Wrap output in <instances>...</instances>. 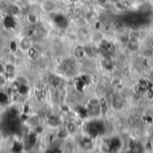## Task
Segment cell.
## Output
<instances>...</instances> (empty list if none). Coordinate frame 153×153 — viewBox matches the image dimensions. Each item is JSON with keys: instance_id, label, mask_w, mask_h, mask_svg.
<instances>
[{"instance_id": "1", "label": "cell", "mask_w": 153, "mask_h": 153, "mask_svg": "<svg viewBox=\"0 0 153 153\" xmlns=\"http://www.w3.org/2000/svg\"><path fill=\"white\" fill-rule=\"evenodd\" d=\"M18 46H19V50L26 53L32 47V41L29 37H22L18 42Z\"/></svg>"}, {"instance_id": "2", "label": "cell", "mask_w": 153, "mask_h": 153, "mask_svg": "<svg viewBox=\"0 0 153 153\" xmlns=\"http://www.w3.org/2000/svg\"><path fill=\"white\" fill-rule=\"evenodd\" d=\"M56 3L52 0H44L41 2L40 4V8L41 10L44 12V13H52L55 8H56Z\"/></svg>"}, {"instance_id": "3", "label": "cell", "mask_w": 153, "mask_h": 153, "mask_svg": "<svg viewBox=\"0 0 153 153\" xmlns=\"http://www.w3.org/2000/svg\"><path fill=\"white\" fill-rule=\"evenodd\" d=\"M3 25L7 30L14 29V27L16 25V22H15L13 15L8 13L6 16H4V18L3 19Z\"/></svg>"}, {"instance_id": "4", "label": "cell", "mask_w": 153, "mask_h": 153, "mask_svg": "<svg viewBox=\"0 0 153 153\" xmlns=\"http://www.w3.org/2000/svg\"><path fill=\"white\" fill-rule=\"evenodd\" d=\"M52 20L60 28H65L67 26V24H68L66 18L64 15H62V14L55 13L54 14V17L52 18Z\"/></svg>"}, {"instance_id": "5", "label": "cell", "mask_w": 153, "mask_h": 153, "mask_svg": "<svg viewBox=\"0 0 153 153\" xmlns=\"http://www.w3.org/2000/svg\"><path fill=\"white\" fill-rule=\"evenodd\" d=\"M4 74L7 78H12L15 74V66L13 63H6L4 65Z\"/></svg>"}, {"instance_id": "6", "label": "cell", "mask_w": 153, "mask_h": 153, "mask_svg": "<svg viewBox=\"0 0 153 153\" xmlns=\"http://www.w3.org/2000/svg\"><path fill=\"white\" fill-rule=\"evenodd\" d=\"M25 20L26 22L30 24V25H32V26H35L39 23V16L34 13H26L25 15Z\"/></svg>"}, {"instance_id": "7", "label": "cell", "mask_w": 153, "mask_h": 153, "mask_svg": "<svg viewBox=\"0 0 153 153\" xmlns=\"http://www.w3.org/2000/svg\"><path fill=\"white\" fill-rule=\"evenodd\" d=\"M26 55L28 56V58L31 61H36L38 60L39 56V51L37 48L35 47H31L27 52H26Z\"/></svg>"}, {"instance_id": "8", "label": "cell", "mask_w": 153, "mask_h": 153, "mask_svg": "<svg viewBox=\"0 0 153 153\" xmlns=\"http://www.w3.org/2000/svg\"><path fill=\"white\" fill-rule=\"evenodd\" d=\"M112 106L115 109H120L124 106V100L120 95L116 94L112 100Z\"/></svg>"}, {"instance_id": "9", "label": "cell", "mask_w": 153, "mask_h": 153, "mask_svg": "<svg viewBox=\"0 0 153 153\" xmlns=\"http://www.w3.org/2000/svg\"><path fill=\"white\" fill-rule=\"evenodd\" d=\"M101 49L103 50V52L107 55L112 54L115 51V47L113 44L108 42V41H103L101 43Z\"/></svg>"}, {"instance_id": "10", "label": "cell", "mask_w": 153, "mask_h": 153, "mask_svg": "<svg viewBox=\"0 0 153 153\" xmlns=\"http://www.w3.org/2000/svg\"><path fill=\"white\" fill-rule=\"evenodd\" d=\"M26 143H28V145L30 147L35 146V144L37 143V134L35 132H31V133L28 134L26 136Z\"/></svg>"}, {"instance_id": "11", "label": "cell", "mask_w": 153, "mask_h": 153, "mask_svg": "<svg viewBox=\"0 0 153 153\" xmlns=\"http://www.w3.org/2000/svg\"><path fill=\"white\" fill-rule=\"evenodd\" d=\"M29 91H30V88H29L28 84L20 82L18 90H17V93L21 96H26L29 94Z\"/></svg>"}, {"instance_id": "12", "label": "cell", "mask_w": 153, "mask_h": 153, "mask_svg": "<svg viewBox=\"0 0 153 153\" xmlns=\"http://www.w3.org/2000/svg\"><path fill=\"white\" fill-rule=\"evenodd\" d=\"M121 142L117 138H114L109 142V152H115L120 148Z\"/></svg>"}, {"instance_id": "13", "label": "cell", "mask_w": 153, "mask_h": 153, "mask_svg": "<svg viewBox=\"0 0 153 153\" xmlns=\"http://www.w3.org/2000/svg\"><path fill=\"white\" fill-rule=\"evenodd\" d=\"M63 69L65 70V72L68 73V72H72L74 70V63L71 60V59H68V60H65L63 65Z\"/></svg>"}, {"instance_id": "14", "label": "cell", "mask_w": 153, "mask_h": 153, "mask_svg": "<svg viewBox=\"0 0 153 153\" xmlns=\"http://www.w3.org/2000/svg\"><path fill=\"white\" fill-rule=\"evenodd\" d=\"M48 125H49L50 126L56 127V126H59L60 121H59V119H58V117H56V116H51V117H48Z\"/></svg>"}, {"instance_id": "15", "label": "cell", "mask_w": 153, "mask_h": 153, "mask_svg": "<svg viewBox=\"0 0 153 153\" xmlns=\"http://www.w3.org/2000/svg\"><path fill=\"white\" fill-rule=\"evenodd\" d=\"M19 114V109L16 107H10L7 109V116L11 118H14L18 116Z\"/></svg>"}, {"instance_id": "16", "label": "cell", "mask_w": 153, "mask_h": 153, "mask_svg": "<svg viewBox=\"0 0 153 153\" xmlns=\"http://www.w3.org/2000/svg\"><path fill=\"white\" fill-rule=\"evenodd\" d=\"M23 150V144L20 142H14L12 145V151L14 152H20Z\"/></svg>"}, {"instance_id": "17", "label": "cell", "mask_w": 153, "mask_h": 153, "mask_svg": "<svg viewBox=\"0 0 153 153\" xmlns=\"http://www.w3.org/2000/svg\"><path fill=\"white\" fill-rule=\"evenodd\" d=\"M84 53H85L84 48H82V47H80V46L79 47H76L75 49H74V52L75 57H77V58H82L84 56Z\"/></svg>"}, {"instance_id": "18", "label": "cell", "mask_w": 153, "mask_h": 153, "mask_svg": "<svg viewBox=\"0 0 153 153\" xmlns=\"http://www.w3.org/2000/svg\"><path fill=\"white\" fill-rule=\"evenodd\" d=\"M128 47L131 50H137L139 48V43L137 39H130L128 41Z\"/></svg>"}, {"instance_id": "19", "label": "cell", "mask_w": 153, "mask_h": 153, "mask_svg": "<svg viewBox=\"0 0 153 153\" xmlns=\"http://www.w3.org/2000/svg\"><path fill=\"white\" fill-rule=\"evenodd\" d=\"M66 130H67L68 134H74V133L76 132V130H77L76 125H75L74 123H73V122H70V123L67 125V126H66Z\"/></svg>"}, {"instance_id": "20", "label": "cell", "mask_w": 153, "mask_h": 153, "mask_svg": "<svg viewBox=\"0 0 153 153\" xmlns=\"http://www.w3.org/2000/svg\"><path fill=\"white\" fill-rule=\"evenodd\" d=\"M9 49L12 53H15L17 52V50L19 49V46H18V43L14 40H12L10 41L9 43Z\"/></svg>"}, {"instance_id": "21", "label": "cell", "mask_w": 153, "mask_h": 153, "mask_svg": "<svg viewBox=\"0 0 153 153\" xmlns=\"http://www.w3.org/2000/svg\"><path fill=\"white\" fill-rule=\"evenodd\" d=\"M8 13L9 14H12V15H15L19 13V8L14 5V4H11L8 6V10H7Z\"/></svg>"}, {"instance_id": "22", "label": "cell", "mask_w": 153, "mask_h": 153, "mask_svg": "<svg viewBox=\"0 0 153 153\" xmlns=\"http://www.w3.org/2000/svg\"><path fill=\"white\" fill-rule=\"evenodd\" d=\"M49 82L52 86L54 87H58L60 85V80L58 77H56V76H52L49 78Z\"/></svg>"}, {"instance_id": "23", "label": "cell", "mask_w": 153, "mask_h": 153, "mask_svg": "<svg viewBox=\"0 0 153 153\" xmlns=\"http://www.w3.org/2000/svg\"><path fill=\"white\" fill-rule=\"evenodd\" d=\"M81 144H82V146L83 148H85V149H89V148L91 147V140H89L88 138L82 139V140L81 141Z\"/></svg>"}, {"instance_id": "24", "label": "cell", "mask_w": 153, "mask_h": 153, "mask_svg": "<svg viewBox=\"0 0 153 153\" xmlns=\"http://www.w3.org/2000/svg\"><path fill=\"white\" fill-rule=\"evenodd\" d=\"M127 123H128V125H129L130 126L134 127V126H137L138 121H137V119H136L134 117L130 116V117H128V119H127Z\"/></svg>"}, {"instance_id": "25", "label": "cell", "mask_w": 153, "mask_h": 153, "mask_svg": "<svg viewBox=\"0 0 153 153\" xmlns=\"http://www.w3.org/2000/svg\"><path fill=\"white\" fill-rule=\"evenodd\" d=\"M67 134H68V132H67L66 128L65 129H60L57 133V137L59 139H65L67 136Z\"/></svg>"}, {"instance_id": "26", "label": "cell", "mask_w": 153, "mask_h": 153, "mask_svg": "<svg viewBox=\"0 0 153 153\" xmlns=\"http://www.w3.org/2000/svg\"><path fill=\"white\" fill-rule=\"evenodd\" d=\"M103 65H104V67L107 68V69H110V68H111V66H112V61L110 60L109 57L107 56V57L104 59V61H103Z\"/></svg>"}, {"instance_id": "27", "label": "cell", "mask_w": 153, "mask_h": 153, "mask_svg": "<svg viewBox=\"0 0 153 153\" xmlns=\"http://www.w3.org/2000/svg\"><path fill=\"white\" fill-rule=\"evenodd\" d=\"M80 36H81V38L82 39L86 40L89 38V33H88L87 30L86 29H83V28L82 30H80Z\"/></svg>"}, {"instance_id": "28", "label": "cell", "mask_w": 153, "mask_h": 153, "mask_svg": "<svg viewBox=\"0 0 153 153\" xmlns=\"http://www.w3.org/2000/svg\"><path fill=\"white\" fill-rule=\"evenodd\" d=\"M8 101V97L7 95L3 92V91H0V103L1 104H4Z\"/></svg>"}, {"instance_id": "29", "label": "cell", "mask_w": 153, "mask_h": 153, "mask_svg": "<svg viewBox=\"0 0 153 153\" xmlns=\"http://www.w3.org/2000/svg\"><path fill=\"white\" fill-rule=\"evenodd\" d=\"M114 26L117 30H121L123 27V21L120 19H117L114 22Z\"/></svg>"}, {"instance_id": "30", "label": "cell", "mask_w": 153, "mask_h": 153, "mask_svg": "<svg viewBox=\"0 0 153 153\" xmlns=\"http://www.w3.org/2000/svg\"><path fill=\"white\" fill-rule=\"evenodd\" d=\"M116 128H117V130H122L123 128H124V123H123V121H121V120H118V121H117V123H116Z\"/></svg>"}, {"instance_id": "31", "label": "cell", "mask_w": 153, "mask_h": 153, "mask_svg": "<svg viewBox=\"0 0 153 153\" xmlns=\"http://www.w3.org/2000/svg\"><path fill=\"white\" fill-rule=\"evenodd\" d=\"M143 149L141 143H135V147H134V152H143Z\"/></svg>"}, {"instance_id": "32", "label": "cell", "mask_w": 153, "mask_h": 153, "mask_svg": "<svg viewBox=\"0 0 153 153\" xmlns=\"http://www.w3.org/2000/svg\"><path fill=\"white\" fill-rule=\"evenodd\" d=\"M129 147H130V150H132V152H134V147H135V143L134 142V140H130V142H129Z\"/></svg>"}, {"instance_id": "33", "label": "cell", "mask_w": 153, "mask_h": 153, "mask_svg": "<svg viewBox=\"0 0 153 153\" xmlns=\"http://www.w3.org/2000/svg\"><path fill=\"white\" fill-rule=\"evenodd\" d=\"M2 74H4V65H2L0 64V75H1Z\"/></svg>"}, {"instance_id": "34", "label": "cell", "mask_w": 153, "mask_h": 153, "mask_svg": "<svg viewBox=\"0 0 153 153\" xmlns=\"http://www.w3.org/2000/svg\"><path fill=\"white\" fill-rule=\"evenodd\" d=\"M150 15H151V16L153 18V8L151 10V12H150Z\"/></svg>"}, {"instance_id": "35", "label": "cell", "mask_w": 153, "mask_h": 153, "mask_svg": "<svg viewBox=\"0 0 153 153\" xmlns=\"http://www.w3.org/2000/svg\"><path fill=\"white\" fill-rule=\"evenodd\" d=\"M99 1H100V2H101V3H105L107 0H99Z\"/></svg>"}, {"instance_id": "36", "label": "cell", "mask_w": 153, "mask_h": 153, "mask_svg": "<svg viewBox=\"0 0 153 153\" xmlns=\"http://www.w3.org/2000/svg\"><path fill=\"white\" fill-rule=\"evenodd\" d=\"M71 2H76V1H78V0H70Z\"/></svg>"}, {"instance_id": "37", "label": "cell", "mask_w": 153, "mask_h": 153, "mask_svg": "<svg viewBox=\"0 0 153 153\" xmlns=\"http://www.w3.org/2000/svg\"><path fill=\"white\" fill-rule=\"evenodd\" d=\"M0 21H1V16H0Z\"/></svg>"}, {"instance_id": "38", "label": "cell", "mask_w": 153, "mask_h": 153, "mask_svg": "<svg viewBox=\"0 0 153 153\" xmlns=\"http://www.w3.org/2000/svg\"><path fill=\"white\" fill-rule=\"evenodd\" d=\"M152 56H153V51H152Z\"/></svg>"}]
</instances>
